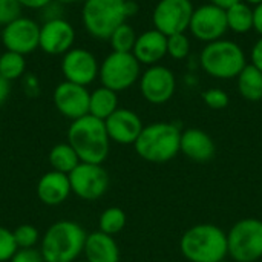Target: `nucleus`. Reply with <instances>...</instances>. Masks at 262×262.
<instances>
[{"mask_svg":"<svg viewBox=\"0 0 262 262\" xmlns=\"http://www.w3.org/2000/svg\"><path fill=\"white\" fill-rule=\"evenodd\" d=\"M180 252L189 262H221L229 258L227 232L212 223L189 227L180 238Z\"/></svg>","mask_w":262,"mask_h":262,"instance_id":"nucleus-1","label":"nucleus"},{"mask_svg":"<svg viewBox=\"0 0 262 262\" xmlns=\"http://www.w3.org/2000/svg\"><path fill=\"white\" fill-rule=\"evenodd\" d=\"M68 143L77 152L81 163L103 164L111 152V138L103 120L84 115L71 123Z\"/></svg>","mask_w":262,"mask_h":262,"instance_id":"nucleus-2","label":"nucleus"},{"mask_svg":"<svg viewBox=\"0 0 262 262\" xmlns=\"http://www.w3.org/2000/svg\"><path fill=\"white\" fill-rule=\"evenodd\" d=\"M181 127L170 121H155L146 124L137 138L135 154L152 164H164L180 154Z\"/></svg>","mask_w":262,"mask_h":262,"instance_id":"nucleus-3","label":"nucleus"},{"mask_svg":"<svg viewBox=\"0 0 262 262\" xmlns=\"http://www.w3.org/2000/svg\"><path fill=\"white\" fill-rule=\"evenodd\" d=\"M88 233L81 224L61 220L48 227L40 239L45 262H75L84 250Z\"/></svg>","mask_w":262,"mask_h":262,"instance_id":"nucleus-4","label":"nucleus"},{"mask_svg":"<svg viewBox=\"0 0 262 262\" xmlns=\"http://www.w3.org/2000/svg\"><path fill=\"white\" fill-rule=\"evenodd\" d=\"M200 68L212 78H236L247 66V55L241 45L229 38L206 43L198 57Z\"/></svg>","mask_w":262,"mask_h":262,"instance_id":"nucleus-5","label":"nucleus"},{"mask_svg":"<svg viewBox=\"0 0 262 262\" xmlns=\"http://www.w3.org/2000/svg\"><path fill=\"white\" fill-rule=\"evenodd\" d=\"M127 18L126 0H86L83 3L84 29L97 40H109L111 34Z\"/></svg>","mask_w":262,"mask_h":262,"instance_id":"nucleus-6","label":"nucleus"},{"mask_svg":"<svg viewBox=\"0 0 262 262\" xmlns=\"http://www.w3.org/2000/svg\"><path fill=\"white\" fill-rule=\"evenodd\" d=\"M229 258L232 262H258L262 259V220L243 218L227 232Z\"/></svg>","mask_w":262,"mask_h":262,"instance_id":"nucleus-7","label":"nucleus"},{"mask_svg":"<svg viewBox=\"0 0 262 262\" xmlns=\"http://www.w3.org/2000/svg\"><path fill=\"white\" fill-rule=\"evenodd\" d=\"M141 77V64L132 52H115L112 51L100 63L98 78L101 86L112 91L123 92L138 83Z\"/></svg>","mask_w":262,"mask_h":262,"instance_id":"nucleus-8","label":"nucleus"},{"mask_svg":"<svg viewBox=\"0 0 262 262\" xmlns=\"http://www.w3.org/2000/svg\"><path fill=\"white\" fill-rule=\"evenodd\" d=\"M71 189L83 201H97L109 190L111 178L103 164L80 163L69 173Z\"/></svg>","mask_w":262,"mask_h":262,"instance_id":"nucleus-9","label":"nucleus"},{"mask_svg":"<svg viewBox=\"0 0 262 262\" xmlns=\"http://www.w3.org/2000/svg\"><path fill=\"white\" fill-rule=\"evenodd\" d=\"M193 9L192 0H158L152 11L154 28L167 37L187 32Z\"/></svg>","mask_w":262,"mask_h":262,"instance_id":"nucleus-10","label":"nucleus"},{"mask_svg":"<svg viewBox=\"0 0 262 262\" xmlns=\"http://www.w3.org/2000/svg\"><path fill=\"white\" fill-rule=\"evenodd\" d=\"M138 86L147 103L161 106L173 98L177 92V77L170 68L164 64H154L147 66V69L141 72Z\"/></svg>","mask_w":262,"mask_h":262,"instance_id":"nucleus-11","label":"nucleus"},{"mask_svg":"<svg viewBox=\"0 0 262 262\" xmlns=\"http://www.w3.org/2000/svg\"><path fill=\"white\" fill-rule=\"evenodd\" d=\"M229 31L227 18H226V9L206 3L193 9L189 32L203 43H210L220 38H224L226 32Z\"/></svg>","mask_w":262,"mask_h":262,"instance_id":"nucleus-12","label":"nucleus"},{"mask_svg":"<svg viewBox=\"0 0 262 262\" xmlns=\"http://www.w3.org/2000/svg\"><path fill=\"white\" fill-rule=\"evenodd\" d=\"M40 26L29 17H17L2 29V43L6 51L21 55L31 54L38 48Z\"/></svg>","mask_w":262,"mask_h":262,"instance_id":"nucleus-13","label":"nucleus"},{"mask_svg":"<svg viewBox=\"0 0 262 262\" xmlns=\"http://www.w3.org/2000/svg\"><path fill=\"white\" fill-rule=\"evenodd\" d=\"M61 72L66 81L88 88L98 78L100 63L91 51L84 48H72L63 55Z\"/></svg>","mask_w":262,"mask_h":262,"instance_id":"nucleus-14","label":"nucleus"},{"mask_svg":"<svg viewBox=\"0 0 262 262\" xmlns=\"http://www.w3.org/2000/svg\"><path fill=\"white\" fill-rule=\"evenodd\" d=\"M89 98L91 92L86 86L75 84L66 80L57 84L52 94L55 109L71 121L89 115Z\"/></svg>","mask_w":262,"mask_h":262,"instance_id":"nucleus-15","label":"nucleus"},{"mask_svg":"<svg viewBox=\"0 0 262 262\" xmlns=\"http://www.w3.org/2000/svg\"><path fill=\"white\" fill-rule=\"evenodd\" d=\"M75 29L74 26L61 18L46 20L40 26V41L38 48L49 55H64L74 48Z\"/></svg>","mask_w":262,"mask_h":262,"instance_id":"nucleus-16","label":"nucleus"},{"mask_svg":"<svg viewBox=\"0 0 262 262\" xmlns=\"http://www.w3.org/2000/svg\"><path fill=\"white\" fill-rule=\"evenodd\" d=\"M104 126L111 143L120 146H134L144 127L140 115L127 107H118L109 118L104 120Z\"/></svg>","mask_w":262,"mask_h":262,"instance_id":"nucleus-17","label":"nucleus"},{"mask_svg":"<svg viewBox=\"0 0 262 262\" xmlns=\"http://www.w3.org/2000/svg\"><path fill=\"white\" fill-rule=\"evenodd\" d=\"M180 154L195 163H207L216 154L213 138L203 129L189 127L181 132Z\"/></svg>","mask_w":262,"mask_h":262,"instance_id":"nucleus-18","label":"nucleus"},{"mask_svg":"<svg viewBox=\"0 0 262 262\" xmlns=\"http://www.w3.org/2000/svg\"><path fill=\"white\" fill-rule=\"evenodd\" d=\"M132 54L140 61V64H160V61L167 57V35L155 28L141 32L137 37Z\"/></svg>","mask_w":262,"mask_h":262,"instance_id":"nucleus-19","label":"nucleus"},{"mask_svg":"<svg viewBox=\"0 0 262 262\" xmlns=\"http://www.w3.org/2000/svg\"><path fill=\"white\" fill-rule=\"evenodd\" d=\"M37 196L38 200L46 204V206H60L63 204L69 195L72 193L71 189V181L69 175L57 172V170H49L37 183Z\"/></svg>","mask_w":262,"mask_h":262,"instance_id":"nucleus-20","label":"nucleus"},{"mask_svg":"<svg viewBox=\"0 0 262 262\" xmlns=\"http://www.w3.org/2000/svg\"><path fill=\"white\" fill-rule=\"evenodd\" d=\"M83 255L88 262H120L121 256L115 238L100 230L88 233Z\"/></svg>","mask_w":262,"mask_h":262,"instance_id":"nucleus-21","label":"nucleus"},{"mask_svg":"<svg viewBox=\"0 0 262 262\" xmlns=\"http://www.w3.org/2000/svg\"><path fill=\"white\" fill-rule=\"evenodd\" d=\"M236 89L239 95L252 103L262 100V72L253 66L252 63H247V66L241 71V74L236 77Z\"/></svg>","mask_w":262,"mask_h":262,"instance_id":"nucleus-22","label":"nucleus"},{"mask_svg":"<svg viewBox=\"0 0 262 262\" xmlns=\"http://www.w3.org/2000/svg\"><path fill=\"white\" fill-rule=\"evenodd\" d=\"M118 109V94L109 88L100 86L91 92L89 98V115L106 120Z\"/></svg>","mask_w":262,"mask_h":262,"instance_id":"nucleus-23","label":"nucleus"},{"mask_svg":"<svg viewBox=\"0 0 262 262\" xmlns=\"http://www.w3.org/2000/svg\"><path fill=\"white\" fill-rule=\"evenodd\" d=\"M226 18L229 31L235 34H247L253 29V6L241 0L226 9Z\"/></svg>","mask_w":262,"mask_h":262,"instance_id":"nucleus-24","label":"nucleus"},{"mask_svg":"<svg viewBox=\"0 0 262 262\" xmlns=\"http://www.w3.org/2000/svg\"><path fill=\"white\" fill-rule=\"evenodd\" d=\"M48 160H49V164H51L52 170H57V172H61V173H66V175H69L81 163L77 152L72 149V146L68 141L55 144L51 149Z\"/></svg>","mask_w":262,"mask_h":262,"instance_id":"nucleus-25","label":"nucleus"},{"mask_svg":"<svg viewBox=\"0 0 262 262\" xmlns=\"http://www.w3.org/2000/svg\"><path fill=\"white\" fill-rule=\"evenodd\" d=\"M126 224H127L126 212L121 207H115V206L104 209L98 218V230L111 236H115L120 232H123Z\"/></svg>","mask_w":262,"mask_h":262,"instance_id":"nucleus-26","label":"nucleus"},{"mask_svg":"<svg viewBox=\"0 0 262 262\" xmlns=\"http://www.w3.org/2000/svg\"><path fill=\"white\" fill-rule=\"evenodd\" d=\"M25 69H26L25 55L12 51H5L0 55V75H3L6 80L12 81L23 77Z\"/></svg>","mask_w":262,"mask_h":262,"instance_id":"nucleus-27","label":"nucleus"},{"mask_svg":"<svg viewBox=\"0 0 262 262\" xmlns=\"http://www.w3.org/2000/svg\"><path fill=\"white\" fill-rule=\"evenodd\" d=\"M138 34L129 23L120 25L109 37V43L112 46V51L115 52H132Z\"/></svg>","mask_w":262,"mask_h":262,"instance_id":"nucleus-28","label":"nucleus"},{"mask_svg":"<svg viewBox=\"0 0 262 262\" xmlns=\"http://www.w3.org/2000/svg\"><path fill=\"white\" fill-rule=\"evenodd\" d=\"M167 55L173 60H186L190 55V38L186 32L167 37Z\"/></svg>","mask_w":262,"mask_h":262,"instance_id":"nucleus-29","label":"nucleus"},{"mask_svg":"<svg viewBox=\"0 0 262 262\" xmlns=\"http://www.w3.org/2000/svg\"><path fill=\"white\" fill-rule=\"evenodd\" d=\"M12 233L18 249H34L40 241L38 230L31 224H21L15 230H12Z\"/></svg>","mask_w":262,"mask_h":262,"instance_id":"nucleus-30","label":"nucleus"},{"mask_svg":"<svg viewBox=\"0 0 262 262\" xmlns=\"http://www.w3.org/2000/svg\"><path fill=\"white\" fill-rule=\"evenodd\" d=\"M204 104L209 107V109H213V111H221V109H226L230 103V97L229 94L221 89V88H209L203 92L201 95Z\"/></svg>","mask_w":262,"mask_h":262,"instance_id":"nucleus-31","label":"nucleus"},{"mask_svg":"<svg viewBox=\"0 0 262 262\" xmlns=\"http://www.w3.org/2000/svg\"><path fill=\"white\" fill-rule=\"evenodd\" d=\"M17 250L18 247L15 244L14 233L9 229L0 226V262L11 261Z\"/></svg>","mask_w":262,"mask_h":262,"instance_id":"nucleus-32","label":"nucleus"},{"mask_svg":"<svg viewBox=\"0 0 262 262\" xmlns=\"http://www.w3.org/2000/svg\"><path fill=\"white\" fill-rule=\"evenodd\" d=\"M21 6L17 0H0V26H6L20 17Z\"/></svg>","mask_w":262,"mask_h":262,"instance_id":"nucleus-33","label":"nucleus"},{"mask_svg":"<svg viewBox=\"0 0 262 262\" xmlns=\"http://www.w3.org/2000/svg\"><path fill=\"white\" fill-rule=\"evenodd\" d=\"M9 262H45L40 250L34 249H18Z\"/></svg>","mask_w":262,"mask_h":262,"instance_id":"nucleus-34","label":"nucleus"},{"mask_svg":"<svg viewBox=\"0 0 262 262\" xmlns=\"http://www.w3.org/2000/svg\"><path fill=\"white\" fill-rule=\"evenodd\" d=\"M250 63L253 66H256L262 72V37H259L255 41V45L250 51Z\"/></svg>","mask_w":262,"mask_h":262,"instance_id":"nucleus-35","label":"nucleus"},{"mask_svg":"<svg viewBox=\"0 0 262 262\" xmlns=\"http://www.w3.org/2000/svg\"><path fill=\"white\" fill-rule=\"evenodd\" d=\"M17 2L20 3L21 8H28V9H43L52 0H17Z\"/></svg>","mask_w":262,"mask_h":262,"instance_id":"nucleus-36","label":"nucleus"},{"mask_svg":"<svg viewBox=\"0 0 262 262\" xmlns=\"http://www.w3.org/2000/svg\"><path fill=\"white\" fill-rule=\"evenodd\" d=\"M25 91L29 95H37L38 94V80L34 75H26L25 77Z\"/></svg>","mask_w":262,"mask_h":262,"instance_id":"nucleus-37","label":"nucleus"},{"mask_svg":"<svg viewBox=\"0 0 262 262\" xmlns=\"http://www.w3.org/2000/svg\"><path fill=\"white\" fill-rule=\"evenodd\" d=\"M11 94V81L6 80L3 75H0V106L8 100Z\"/></svg>","mask_w":262,"mask_h":262,"instance_id":"nucleus-38","label":"nucleus"},{"mask_svg":"<svg viewBox=\"0 0 262 262\" xmlns=\"http://www.w3.org/2000/svg\"><path fill=\"white\" fill-rule=\"evenodd\" d=\"M253 29L262 37V3L253 6Z\"/></svg>","mask_w":262,"mask_h":262,"instance_id":"nucleus-39","label":"nucleus"},{"mask_svg":"<svg viewBox=\"0 0 262 262\" xmlns=\"http://www.w3.org/2000/svg\"><path fill=\"white\" fill-rule=\"evenodd\" d=\"M238 2H241V0H209V3L216 5V6L223 8V9H227V8H230L232 5H235Z\"/></svg>","mask_w":262,"mask_h":262,"instance_id":"nucleus-40","label":"nucleus"},{"mask_svg":"<svg viewBox=\"0 0 262 262\" xmlns=\"http://www.w3.org/2000/svg\"><path fill=\"white\" fill-rule=\"evenodd\" d=\"M58 3H84L86 0H57Z\"/></svg>","mask_w":262,"mask_h":262,"instance_id":"nucleus-41","label":"nucleus"},{"mask_svg":"<svg viewBox=\"0 0 262 262\" xmlns=\"http://www.w3.org/2000/svg\"><path fill=\"white\" fill-rule=\"evenodd\" d=\"M246 3H249L250 6H256V5H261L262 0H244Z\"/></svg>","mask_w":262,"mask_h":262,"instance_id":"nucleus-42","label":"nucleus"},{"mask_svg":"<svg viewBox=\"0 0 262 262\" xmlns=\"http://www.w3.org/2000/svg\"><path fill=\"white\" fill-rule=\"evenodd\" d=\"M75 262H88V261H86V259H81V261H78V259H77Z\"/></svg>","mask_w":262,"mask_h":262,"instance_id":"nucleus-43","label":"nucleus"},{"mask_svg":"<svg viewBox=\"0 0 262 262\" xmlns=\"http://www.w3.org/2000/svg\"><path fill=\"white\" fill-rule=\"evenodd\" d=\"M126 2H138V0H126Z\"/></svg>","mask_w":262,"mask_h":262,"instance_id":"nucleus-44","label":"nucleus"},{"mask_svg":"<svg viewBox=\"0 0 262 262\" xmlns=\"http://www.w3.org/2000/svg\"><path fill=\"white\" fill-rule=\"evenodd\" d=\"M221 262H232V261H229V259H224V261H221Z\"/></svg>","mask_w":262,"mask_h":262,"instance_id":"nucleus-45","label":"nucleus"}]
</instances>
